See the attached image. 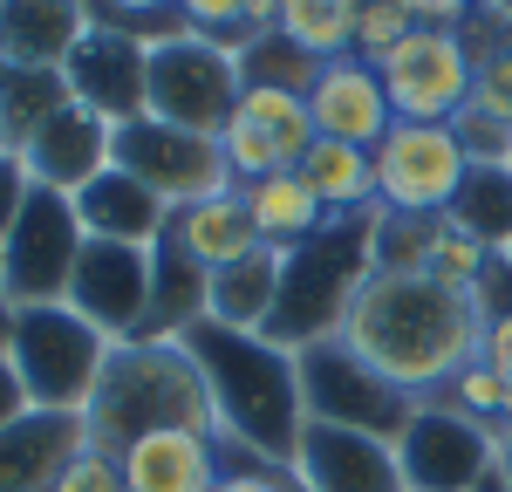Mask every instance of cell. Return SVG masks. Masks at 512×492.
I'll list each match as a JSON object with an SVG mask.
<instances>
[{"instance_id":"46","label":"cell","mask_w":512,"mask_h":492,"mask_svg":"<svg viewBox=\"0 0 512 492\" xmlns=\"http://www.w3.org/2000/svg\"><path fill=\"white\" fill-rule=\"evenodd\" d=\"M478 492H512V486H506V472H499V465H492V472H485V479H478Z\"/></svg>"},{"instance_id":"39","label":"cell","mask_w":512,"mask_h":492,"mask_svg":"<svg viewBox=\"0 0 512 492\" xmlns=\"http://www.w3.org/2000/svg\"><path fill=\"white\" fill-rule=\"evenodd\" d=\"M246 7H253V0H178V21H185L192 35H212V41H226V48H233Z\"/></svg>"},{"instance_id":"43","label":"cell","mask_w":512,"mask_h":492,"mask_svg":"<svg viewBox=\"0 0 512 492\" xmlns=\"http://www.w3.org/2000/svg\"><path fill=\"white\" fill-rule=\"evenodd\" d=\"M21 410H35V404H28V390H21V376H14V363L0 356V431H7V424H14Z\"/></svg>"},{"instance_id":"30","label":"cell","mask_w":512,"mask_h":492,"mask_svg":"<svg viewBox=\"0 0 512 492\" xmlns=\"http://www.w3.org/2000/svg\"><path fill=\"white\" fill-rule=\"evenodd\" d=\"M274 28L294 41V48H308L315 62L355 55V7H342V0H280Z\"/></svg>"},{"instance_id":"36","label":"cell","mask_w":512,"mask_h":492,"mask_svg":"<svg viewBox=\"0 0 512 492\" xmlns=\"http://www.w3.org/2000/svg\"><path fill=\"white\" fill-rule=\"evenodd\" d=\"M212 492H301V486H294L287 465H267V458H253V451L219 438V486Z\"/></svg>"},{"instance_id":"24","label":"cell","mask_w":512,"mask_h":492,"mask_svg":"<svg viewBox=\"0 0 512 492\" xmlns=\"http://www.w3.org/2000/svg\"><path fill=\"white\" fill-rule=\"evenodd\" d=\"M239 205H246L260 246H274V253H294L301 240H315L328 226V205L301 185V171H267V178L239 185Z\"/></svg>"},{"instance_id":"44","label":"cell","mask_w":512,"mask_h":492,"mask_svg":"<svg viewBox=\"0 0 512 492\" xmlns=\"http://www.w3.org/2000/svg\"><path fill=\"white\" fill-rule=\"evenodd\" d=\"M478 14H485L492 28H512V0H478Z\"/></svg>"},{"instance_id":"5","label":"cell","mask_w":512,"mask_h":492,"mask_svg":"<svg viewBox=\"0 0 512 492\" xmlns=\"http://www.w3.org/2000/svg\"><path fill=\"white\" fill-rule=\"evenodd\" d=\"M110 335L89 328L69 301H41V308H14V335H7V363L21 376L35 410H89L103 363H110Z\"/></svg>"},{"instance_id":"14","label":"cell","mask_w":512,"mask_h":492,"mask_svg":"<svg viewBox=\"0 0 512 492\" xmlns=\"http://www.w3.org/2000/svg\"><path fill=\"white\" fill-rule=\"evenodd\" d=\"M69 308L110 342L151 335V246L82 240V260L69 274Z\"/></svg>"},{"instance_id":"19","label":"cell","mask_w":512,"mask_h":492,"mask_svg":"<svg viewBox=\"0 0 512 492\" xmlns=\"http://www.w3.org/2000/svg\"><path fill=\"white\" fill-rule=\"evenodd\" d=\"M89 445L82 410H21L0 431V492H55L62 465Z\"/></svg>"},{"instance_id":"17","label":"cell","mask_w":512,"mask_h":492,"mask_svg":"<svg viewBox=\"0 0 512 492\" xmlns=\"http://www.w3.org/2000/svg\"><path fill=\"white\" fill-rule=\"evenodd\" d=\"M287 472H294V486H301V492H410L390 438L335 431V424H308Z\"/></svg>"},{"instance_id":"10","label":"cell","mask_w":512,"mask_h":492,"mask_svg":"<svg viewBox=\"0 0 512 492\" xmlns=\"http://www.w3.org/2000/svg\"><path fill=\"white\" fill-rule=\"evenodd\" d=\"M499 445H506V431L465 417L444 397H424L396 438V465L410 492H478V479L499 465Z\"/></svg>"},{"instance_id":"34","label":"cell","mask_w":512,"mask_h":492,"mask_svg":"<svg viewBox=\"0 0 512 492\" xmlns=\"http://www.w3.org/2000/svg\"><path fill=\"white\" fill-rule=\"evenodd\" d=\"M485 267H492V253H485L472 233H458L451 219H437L431 226V253H424V274L444 281V287H458V294H472Z\"/></svg>"},{"instance_id":"27","label":"cell","mask_w":512,"mask_h":492,"mask_svg":"<svg viewBox=\"0 0 512 492\" xmlns=\"http://www.w3.org/2000/svg\"><path fill=\"white\" fill-rule=\"evenodd\" d=\"M274 294H280V253L260 246V253H246V260H233V267L212 274V315H205V322L267 335V322H274Z\"/></svg>"},{"instance_id":"20","label":"cell","mask_w":512,"mask_h":492,"mask_svg":"<svg viewBox=\"0 0 512 492\" xmlns=\"http://www.w3.org/2000/svg\"><path fill=\"white\" fill-rule=\"evenodd\" d=\"M123 492H212L219 486V431H144L137 445H123Z\"/></svg>"},{"instance_id":"4","label":"cell","mask_w":512,"mask_h":492,"mask_svg":"<svg viewBox=\"0 0 512 492\" xmlns=\"http://www.w3.org/2000/svg\"><path fill=\"white\" fill-rule=\"evenodd\" d=\"M376 274V212L355 219H328L315 240H301L294 253H280V294H274V322L267 342L280 349H308L349 328L355 294Z\"/></svg>"},{"instance_id":"1","label":"cell","mask_w":512,"mask_h":492,"mask_svg":"<svg viewBox=\"0 0 512 492\" xmlns=\"http://www.w3.org/2000/svg\"><path fill=\"white\" fill-rule=\"evenodd\" d=\"M342 342L369 369H383L396 390L437 397L478 356L485 315L472 308V294L431 281V274H369V287L349 308Z\"/></svg>"},{"instance_id":"16","label":"cell","mask_w":512,"mask_h":492,"mask_svg":"<svg viewBox=\"0 0 512 492\" xmlns=\"http://www.w3.org/2000/svg\"><path fill=\"white\" fill-rule=\"evenodd\" d=\"M21 164H28V178H35L41 192L76 199L89 178H103V171L117 164V123L96 117V110H82L76 96H69V103L21 144Z\"/></svg>"},{"instance_id":"32","label":"cell","mask_w":512,"mask_h":492,"mask_svg":"<svg viewBox=\"0 0 512 492\" xmlns=\"http://www.w3.org/2000/svg\"><path fill=\"white\" fill-rule=\"evenodd\" d=\"M472 110L512 123V28H472Z\"/></svg>"},{"instance_id":"18","label":"cell","mask_w":512,"mask_h":492,"mask_svg":"<svg viewBox=\"0 0 512 492\" xmlns=\"http://www.w3.org/2000/svg\"><path fill=\"white\" fill-rule=\"evenodd\" d=\"M308 117H315V137L376 151V144L390 137L396 110H390V96H383L376 62H362V55H335V62H321L315 89H308Z\"/></svg>"},{"instance_id":"29","label":"cell","mask_w":512,"mask_h":492,"mask_svg":"<svg viewBox=\"0 0 512 492\" xmlns=\"http://www.w3.org/2000/svg\"><path fill=\"white\" fill-rule=\"evenodd\" d=\"M62 103H69L62 69H0V130H7L14 151H21V144H28Z\"/></svg>"},{"instance_id":"25","label":"cell","mask_w":512,"mask_h":492,"mask_svg":"<svg viewBox=\"0 0 512 492\" xmlns=\"http://www.w3.org/2000/svg\"><path fill=\"white\" fill-rule=\"evenodd\" d=\"M205 315H212V274L178 240H158L151 246V335L185 342Z\"/></svg>"},{"instance_id":"48","label":"cell","mask_w":512,"mask_h":492,"mask_svg":"<svg viewBox=\"0 0 512 492\" xmlns=\"http://www.w3.org/2000/svg\"><path fill=\"white\" fill-rule=\"evenodd\" d=\"M342 7H362V0H342Z\"/></svg>"},{"instance_id":"38","label":"cell","mask_w":512,"mask_h":492,"mask_svg":"<svg viewBox=\"0 0 512 492\" xmlns=\"http://www.w3.org/2000/svg\"><path fill=\"white\" fill-rule=\"evenodd\" d=\"M55 492H123V458L103 445H82L69 465H62V479Z\"/></svg>"},{"instance_id":"47","label":"cell","mask_w":512,"mask_h":492,"mask_svg":"<svg viewBox=\"0 0 512 492\" xmlns=\"http://www.w3.org/2000/svg\"><path fill=\"white\" fill-rule=\"evenodd\" d=\"M499 472H506V486H512V431H506V445H499Z\"/></svg>"},{"instance_id":"8","label":"cell","mask_w":512,"mask_h":492,"mask_svg":"<svg viewBox=\"0 0 512 492\" xmlns=\"http://www.w3.org/2000/svg\"><path fill=\"white\" fill-rule=\"evenodd\" d=\"M465 144L451 123H390V137L376 144V212L396 219H444L458 185H465Z\"/></svg>"},{"instance_id":"15","label":"cell","mask_w":512,"mask_h":492,"mask_svg":"<svg viewBox=\"0 0 512 492\" xmlns=\"http://www.w3.org/2000/svg\"><path fill=\"white\" fill-rule=\"evenodd\" d=\"M62 82L82 110L110 123H130L151 110V41L123 35V28H89L76 41V55L62 62Z\"/></svg>"},{"instance_id":"13","label":"cell","mask_w":512,"mask_h":492,"mask_svg":"<svg viewBox=\"0 0 512 492\" xmlns=\"http://www.w3.org/2000/svg\"><path fill=\"white\" fill-rule=\"evenodd\" d=\"M315 144V117H308V96H287V89H260L246 82L233 103V117L219 130V151L233 185H253L267 171H294Z\"/></svg>"},{"instance_id":"6","label":"cell","mask_w":512,"mask_h":492,"mask_svg":"<svg viewBox=\"0 0 512 492\" xmlns=\"http://www.w3.org/2000/svg\"><path fill=\"white\" fill-rule=\"evenodd\" d=\"M294 369H301V404H308V424H335V431H369V438H403L410 410L424 397L396 390L383 369H369L342 335L328 342H308L294 349Z\"/></svg>"},{"instance_id":"12","label":"cell","mask_w":512,"mask_h":492,"mask_svg":"<svg viewBox=\"0 0 512 492\" xmlns=\"http://www.w3.org/2000/svg\"><path fill=\"white\" fill-rule=\"evenodd\" d=\"M117 171H130L137 185H151L171 212L192 199H212V192H233V171H226L219 137L178 130V123L151 117V110L117 123Z\"/></svg>"},{"instance_id":"49","label":"cell","mask_w":512,"mask_h":492,"mask_svg":"<svg viewBox=\"0 0 512 492\" xmlns=\"http://www.w3.org/2000/svg\"><path fill=\"white\" fill-rule=\"evenodd\" d=\"M506 260H512V246H506Z\"/></svg>"},{"instance_id":"41","label":"cell","mask_w":512,"mask_h":492,"mask_svg":"<svg viewBox=\"0 0 512 492\" xmlns=\"http://www.w3.org/2000/svg\"><path fill=\"white\" fill-rule=\"evenodd\" d=\"M35 192V178H28V164L21 158H0V240H7V226L21 219V205Z\"/></svg>"},{"instance_id":"3","label":"cell","mask_w":512,"mask_h":492,"mask_svg":"<svg viewBox=\"0 0 512 492\" xmlns=\"http://www.w3.org/2000/svg\"><path fill=\"white\" fill-rule=\"evenodd\" d=\"M82 417H89V445H103V451H123V445H137L144 431H171V424L219 431L192 349L171 342V335L117 342L110 363H103V383H96V397H89Z\"/></svg>"},{"instance_id":"35","label":"cell","mask_w":512,"mask_h":492,"mask_svg":"<svg viewBox=\"0 0 512 492\" xmlns=\"http://www.w3.org/2000/svg\"><path fill=\"white\" fill-rule=\"evenodd\" d=\"M410 28H417V21H410L403 0H362V7H355V55H362V62H383Z\"/></svg>"},{"instance_id":"11","label":"cell","mask_w":512,"mask_h":492,"mask_svg":"<svg viewBox=\"0 0 512 492\" xmlns=\"http://www.w3.org/2000/svg\"><path fill=\"white\" fill-rule=\"evenodd\" d=\"M376 76L403 123H451L472 103V35L465 28H410L376 62Z\"/></svg>"},{"instance_id":"26","label":"cell","mask_w":512,"mask_h":492,"mask_svg":"<svg viewBox=\"0 0 512 492\" xmlns=\"http://www.w3.org/2000/svg\"><path fill=\"white\" fill-rule=\"evenodd\" d=\"M301 185L328 205V219H355V212H376V151L362 144H335V137H315L308 158L294 164Z\"/></svg>"},{"instance_id":"42","label":"cell","mask_w":512,"mask_h":492,"mask_svg":"<svg viewBox=\"0 0 512 492\" xmlns=\"http://www.w3.org/2000/svg\"><path fill=\"white\" fill-rule=\"evenodd\" d=\"M478 356L499 369V376H506V390H512V308L485 322V342H478Z\"/></svg>"},{"instance_id":"31","label":"cell","mask_w":512,"mask_h":492,"mask_svg":"<svg viewBox=\"0 0 512 492\" xmlns=\"http://www.w3.org/2000/svg\"><path fill=\"white\" fill-rule=\"evenodd\" d=\"M239 76L246 82H260V89H287V96H308L321 76V62L308 55V48H294V41L280 35H260V41H246L239 48Z\"/></svg>"},{"instance_id":"23","label":"cell","mask_w":512,"mask_h":492,"mask_svg":"<svg viewBox=\"0 0 512 492\" xmlns=\"http://www.w3.org/2000/svg\"><path fill=\"white\" fill-rule=\"evenodd\" d=\"M164 240H178L205 274H219V267H233L246 253H260V233H253V219H246V205H239V185L233 192H212V199L178 205L171 226H164Z\"/></svg>"},{"instance_id":"33","label":"cell","mask_w":512,"mask_h":492,"mask_svg":"<svg viewBox=\"0 0 512 492\" xmlns=\"http://www.w3.org/2000/svg\"><path fill=\"white\" fill-rule=\"evenodd\" d=\"M437 397H444V404H458L465 417H478V424H492V431H512V390H506V376L485 363V356H472V363L458 369Z\"/></svg>"},{"instance_id":"22","label":"cell","mask_w":512,"mask_h":492,"mask_svg":"<svg viewBox=\"0 0 512 492\" xmlns=\"http://www.w3.org/2000/svg\"><path fill=\"white\" fill-rule=\"evenodd\" d=\"M76 219L89 240H123V246H158L164 226H171V205L151 192V185H137L130 171H103V178H89L76 192Z\"/></svg>"},{"instance_id":"7","label":"cell","mask_w":512,"mask_h":492,"mask_svg":"<svg viewBox=\"0 0 512 492\" xmlns=\"http://www.w3.org/2000/svg\"><path fill=\"white\" fill-rule=\"evenodd\" d=\"M239 89H246V76H239V55L226 41L192 35V28L151 41V117L219 137L239 103Z\"/></svg>"},{"instance_id":"9","label":"cell","mask_w":512,"mask_h":492,"mask_svg":"<svg viewBox=\"0 0 512 492\" xmlns=\"http://www.w3.org/2000/svg\"><path fill=\"white\" fill-rule=\"evenodd\" d=\"M82 219H76V199L62 192H28L21 219L7 226L0 240V294L14 308H41V301H69V274L82 260Z\"/></svg>"},{"instance_id":"28","label":"cell","mask_w":512,"mask_h":492,"mask_svg":"<svg viewBox=\"0 0 512 492\" xmlns=\"http://www.w3.org/2000/svg\"><path fill=\"white\" fill-rule=\"evenodd\" d=\"M444 219L458 233H472L485 253H506L512 246V164H472Z\"/></svg>"},{"instance_id":"40","label":"cell","mask_w":512,"mask_h":492,"mask_svg":"<svg viewBox=\"0 0 512 492\" xmlns=\"http://www.w3.org/2000/svg\"><path fill=\"white\" fill-rule=\"evenodd\" d=\"M417 28H478V0H403Z\"/></svg>"},{"instance_id":"21","label":"cell","mask_w":512,"mask_h":492,"mask_svg":"<svg viewBox=\"0 0 512 492\" xmlns=\"http://www.w3.org/2000/svg\"><path fill=\"white\" fill-rule=\"evenodd\" d=\"M89 28L82 0H0V69H62Z\"/></svg>"},{"instance_id":"2","label":"cell","mask_w":512,"mask_h":492,"mask_svg":"<svg viewBox=\"0 0 512 492\" xmlns=\"http://www.w3.org/2000/svg\"><path fill=\"white\" fill-rule=\"evenodd\" d=\"M185 349L205 376L219 438L267 458V465H294V445L308 431L294 349H280L267 335H246V328H219V322H198L185 335Z\"/></svg>"},{"instance_id":"45","label":"cell","mask_w":512,"mask_h":492,"mask_svg":"<svg viewBox=\"0 0 512 492\" xmlns=\"http://www.w3.org/2000/svg\"><path fill=\"white\" fill-rule=\"evenodd\" d=\"M7 335H14V301L0 294V356H7Z\"/></svg>"},{"instance_id":"37","label":"cell","mask_w":512,"mask_h":492,"mask_svg":"<svg viewBox=\"0 0 512 492\" xmlns=\"http://www.w3.org/2000/svg\"><path fill=\"white\" fill-rule=\"evenodd\" d=\"M451 130H458V144H465V158L472 164H512V123H499V117H485V110H458L451 117Z\"/></svg>"}]
</instances>
